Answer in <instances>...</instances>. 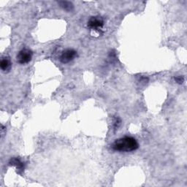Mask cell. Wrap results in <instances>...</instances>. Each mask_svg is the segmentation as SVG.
Listing matches in <instances>:
<instances>
[{
  "label": "cell",
  "instance_id": "cell-1",
  "mask_svg": "<svg viewBox=\"0 0 187 187\" xmlns=\"http://www.w3.org/2000/svg\"><path fill=\"white\" fill-rule=\"evenodd\" d=\"M111 148L116 151L131 152L138 149L139 148V144L135 138L125 136L116 140L111 145Z\"/></svg>",
  "mask_w": 187,
  "mask_h": 187
},
{
  "label": "cell",
  "instance_id": "cell-2",
  "mask_svg": "<svg viewBox=\"0 0 187 187\" xmlns=\"http://www.w3.org/2000/svg\"><path fill=\"white\" fill-rule=\"evenodd\" d=\"M32 56H33V53L31 50L28 48H23L19 52L16 59L19 64H25L32 61Z\"/></svg>",
  "mask_w": 187,
  "mask_h": 187
},
{
  "label": "cell",
  "instance_id": "cell-3",
  "mask_svg": "<svg viewBox=\"0 0 187 187\" xmlns=\"http://www.w3.org/2000/svg\"><path fill=\"white\" fill-rule=\"evenodd\" d=\"M76 56H77V52L75 50L66 49L64 51H62L61 56H60V62L63 64L69 63L70 62L75 59Z\"/></svg>",
  "mask_w": 187,
  "mask_h": 187
},
{
  "label": "cell",
  "instance_id": "cell-4",
  "mask_svg": "<svg viewBox=\"0 0 187 187\" xmlns=\"http://www.w3.org/2000/svg\"><path fill=\"white\" fill-rule=\"evenodd\" d=\"M104 21L100 17L98 16H94V17L90 18V19L88 21V27L90 29L94 30H97L103 27Z\"/></svg>",
  "mask_w": 187,
  "mask_h": 187
},
{
  "label": "cell",
  "instance_id": "cell-5",
  "mask_svg": "<svg viewBox=\"0 0 187 187\" xmlns=\"http://www.w3.org/2000/svg\"><path fill=\"white\" fill-rule=\"evenodd\" d=\"M0 67H1V69L3 72H7L11 70V63L10 62V60L7 59V58H4L3 59H2L1 61V64H0Z\"/></svg>",
  "mask_w": 187,
  "mask_h": 187
},
{
  "label": "cell",
  "instance_id": "cell-6",
  "mask_svg": "<svg viewBox=\"0 0 187 187\" xmlns=\"http://www.w3.org/2000/svg\"><path fill=\"white\" fill-rule=\"evenodd\" d=\"M59 4L60 5V7L63 8L64 10L67 11H71L73 9V5L70 2H67V1H62L59 2Z\"/></svg>",
  "mask_w": 187,
  "mask_h": 187
},
{
  "label": "cell",
  "instance_id": "cell-7",
  "mask_svg": "<svg viewBox=\"0 0 187 187\" xmlns=\"http://www.w3.org/2000/svg\"><path fill=\"white\" fill-rule=\"evenodd\" d=\"M10 164H12V165H15L18 170H23V162H21V160H20L19 159H17V158L13 159L11 160Z\"/></svg>",
  "mask_w": 187,
  "mask_h": 187
},
{
  "label": "cell",
  "instance_id": "cell-8",
  "mask_svg": "<svg viewBox=\"0 0 187 187\" xmlns=\"http://www.w3.org/2000/svg\"><path fill=\"white\" fill-rule=\"evenodd\" d=\"M175 80H176V81L177 82V83H179V84L183 83L184 81V77H181V76H177V77L175 78Z\"/></svg>",
  "mask_w": 187,
  "mask_h": 187
},
{
  "label": "cell",
  "instance_id": "cell-9",
  "mask_svg": "<svg viewBox=\"0 0 187 187\" xmlns=\"http://www.w3.org/2000/svg\"><path fill=\"white\" fill-rule=\"evenodd\" d=\"M121 124V120L120 118H116V121H115V124H114V125H115V129L116 130V129L118 128V126H119V125Z\"/></svg>",
  "mask_w": 187,
  "mask_h": 187
}]
</instances>
